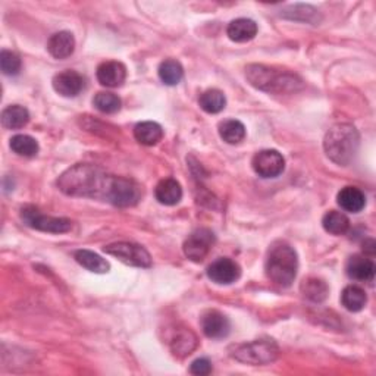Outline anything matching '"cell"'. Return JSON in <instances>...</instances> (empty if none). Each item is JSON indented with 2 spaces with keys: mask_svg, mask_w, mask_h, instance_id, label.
Returning <instances> with one entry per match:
<instances>
[{
  "mask_svg": "<svg viewBox=\"0 0 376 376\" xmlns=\"http://www.w3.org/2000/svg\"><path fill=\"white\" fill-rule=\"evenodd\" d=\"M361 145V136L351 124L334 125L323 138V149L334 163L347 167L357 155Z\"/></svg>",
  "mask_w": 376,
  "mask_h": 376,
  "instance_id": "obj_3",
  "label": "cell"
},
{
  "mask_svg": "<svg viewBox=\"0 0 376 376\" xmlns=\"http://www.w3.org/2000/svg\"><path fill=\"white\" fill-rule=\"evenodd\" d=\"M155 195L160 205L175 206L183 199V188L176 179L165 178L156 186Z\"/></svg>",
  "mask_w": 376,
  "mask_h": 376,
  "instance_id": "obj_17",
  "label": "cell"
},
{
  "mask_svg": "<svg viewBox=\"0 0 376 376\" xmlns=\"http://www.w3.org/2000/svg\"><path fill=\"white\" fill-rule=\"evenodd\" d=\"M93 105L99 112L110 115V113H117L121 109L122 102L117 94L109 93V91H101L94 96Z\"/></svg>",
  "mask_w": 376,
  "mask_h": 376,
  "instance_id": "obj_31",
  "label": "cell"
},
{
  "mask_svg": "<svg viewBox=\"0 0 376 376\" xmlns=\"http://www.w3.org/2000/svg\"><path fill=\"white\" fill-rule=\"evenodd\" d=\"M219 136L228 144H240L246 138V127L237 119H226L219 124Z\"/></svg>",
  "mask_w": 376,
  "mask_h": 376,
  "instance_id": "obj_27",
  "label": "cell"
},
{
  "mask_svg": "<svg viewBox=\"0 0 376 376\" xmlns=\"http://www.w3.org/2000/svg\"><path fill=\"white\" fill-rule=\"evenodd\" d=\"M323 230L332 235H342L349 231L350 221L349 218L337 210H330L328 214H325L322 219Z\"/></svg>",
  "mask_w": 376,
  "mask_h": 376,
  "instance_id": "obj_26",
  "label": "cell"
},
{
  "mask_svg": "<svg viewBox=\"0 0 376 376\" xmlns=\"http://www.w3.org/2000/svg\"><path fill=\"white\" fill-rule=\"evenodd\" d=\"M171 350L178 357H186L191 354L197 347V337L187 328L176 330L169 341Z\"/></svg>",
  "mask_w": 376,
  "mask_h": 376,
  "instance_id": "obj_18",
  "label": "cell"
},
{
  "mask_svg": "<svg viewBox=\"0 0 376 376\" xmlns=\"http://www.w3.org/2000/svg\"><path fill=\"white\" fill-rule=\"evenodd\" d=\"M53 89L58 94L63 97H75L86 87V79L77 71L67 70L63 72H59L53 77Z\"/></svg>",
  "mask_w": 376,
  "mask_h": 376,
  "instance_id": "obj_11",
  "label": "cell"
},
{
  "mask_svg": "<svg viewBox=\"0 0 376 376\" xmlns=\"http://www.w3.org/2000/svg\"><path fill=\"white\" fill-rule=\"evenodd\" d=\"M207 276L212 283L230 285L241 276V268L233 259L221 257L207 268Z\"/></svg>",
  "mask_w": 376,
  "mask_h": 376,
  "instance_id": "obj_10",
  "label": "cell"
},
{
  "mask_svg": "<svg viewBox=\"0 0 376 376\" xmlns=\"http://www.w3.org/2000/svg\"><path fill=\"white\" fill-rule=\"evenodd\" d=\"M11 149L18 156L34 157L39 153V143L30 136L18 134L11 138Z\"/></svg>",
  "mask_w": 376,
  "mask_h": 376,
  "instance_id": "obj_28",
  "label": "cell"
},
{
  "mask_svg": "<svg viewBox=\"0 0 376 376\" xmlns=\"http://www.w3.org/2000/svg\"><path fill=\"white\" fill-rule=\"evenodd\" d=\"M190 372L197 376H206L212 373V363L207 361V358H197V361H194L191 363Z\"/></svg>",
  "mask_w": 376,
  "mask_h": 376,
  "instance_id": "obj_33",
  "label": "cell"
},
{
  "mask_svg": "<svg viewBox=\"0 0 376 376\" xmlns=\"http://www.w3.org/2000/svg\"><path fill=\"white\" fill-rule=\"evenodd\" d=\"M252 165L254 172L261 178H276L285 169V159L276 150H260L254 155Z\"/></svg>",
  "mask_w": 376,
  "mask_h": 376,
  "instance_id": "obj_9",
  "label": "cell"
},
{
  "mask_svg": "<svg viewBox=\"0 0 376 376\" xmlns=\"http://www.w3.org/2000/svg\"><path fill=\"white\" fill-rule=\"evenodd\" d=\"M21 218L30 228H34V230L43 231V233L62 234V233H68L72 228V222L70 219L43 215L34 206L22 207Z\"/></svg>",
  "mask_w": 376,
  "mask_h": 376,
  "instance_id": "obj_6",
  "label": "cell"
},
{
  "mask_svg": "<svg viewBox=\"0 0 376 376\" xmlns=\"http://www.w3.org/2000/svg\"><path fill=\"white\" fill-rule=\"evenodd\" d=\"M21 59L16 53L9 51H2V53H0V68H2L5 75H18L21 72Z\"/></svg>",
  "mask_w": 376,
  "mask_h": 376,
  "instance_id": "obj_32",
  "label": "cell"
},
{
  "mask_svg": "<svg viewBox=\"0 0 376 376\" xmlns=\"http://www.w3.org/2000/svg\"><path fill=\"white\" fill-rule=\"evenodd\" d=\"M134 137L143 145H156L163 138V128L153 121L140 122L134 128Z\"/></svg>",
  "mask_w": 376,
  "mask_h": 376,
  "instance_id": "obj_20",
  "label": "cell"
},
{
  "mask_svg": "<svg viewBox=\"0 0 376 376\" xmlns=\"http://www.w3.org/2000/svg\"><path fill=\"white\" fill-rule=\"evenodd\" d=\"M346 269H347V275L354 281L372 283L375 278V264L366 256H361V254L351 256L347 261Z\"/></svg>",
  "mask_w": 376,
  "mask_h": 376,
  "instance_id": "obj_14",
  "label": "cell"
},
{
  "mask_svg": "<svg viewBox=\"0 0 376 376\" xmlns=\"http://www.w3.org/2000/svg\"><path fill=\"white\" fill-rule=\"evenodd\" d=\"M368 303V296L363 288L357 285H349L341 292V304L344 306L349 312H361Z\"/></svg>",
  "mask_w": 376,
  "mask_h": 376,
  "instance_id": "obj_21",
  "label": "cell"
},
{
  "mask_svg": "<svg viewBox=\"0 0 376 376\" xmlns=\"http://www.w3.org/2000/svg\"><path fill=\"white\" fill-rule=\"evenodd\" d=\"M159 78L163 84L167 86H176L181 83V79L184 77V70L181 67V63L174 59H167L159 65Z\"/></svg>",
  "mask_w": 376,
  "mask_h": 376,
  "instance_id": "obj_25",
  "label": "cell"
},
{
  "mask_svg": "<svg viewBox=\"0 0 376 376\" xmlns=\"http://www.w3.org/2000/svg\"><path fill=\"white\" fill-rule=\"evenodd\" d=\"M202 325V331L207 338H225L228 334H230L231 330V323L228 320V318L218 312V310H207L202 315L200 319Z\"/></svg>",
  "mask_w": 376,
  "mask_h": 376,
  "instance_id": "obj_12",
  "label": "cell"
},
{
  "mask_svg": "<svg viewBox=\"0 0 376 376\" xmlns=\"http://www.w3.org/2000/svg\"><path fill=\"white\" fill-rule=\"evenodd\" d=\"M278 354H280V349L275 344V341L264 338L237 346L234 349L233 357L241 363L261 366L276 361Z\"/></svg>",
  "mask_w": 376,
  "mask_h": 376,
  "instance_id": "obj_5",
  "label": "cell"
},
{
  "mask_svg": "<svg viewBox=\"0 0 376 376\" xmlns=\"http://www.w3.org/2000/svg\"><path fill=\"white\" fill-rule=\"evenodd\" d=\"M30 121V113L24 106L11 105L2 112V125L8 129H20Z\"/></svg>",
  "mask_w": 376,
  "mask_h": 376,
  "instance_id": "obj_24",
  "label": "cell"
},
{
  "mask_svg": "<svg viewBox=\"0 0 376 376\" xmlns=\"http://www.w3.org/2000/svg\"><path fill=\"white\" fill-rule=\"evenodd\" d=\"M78 264L94 273H106L110 269L109 261L90 250H78L74 254Z\"/></svg>",
  "mask_w": 376,
  "mask_h": 376,
  "instance_id": "obj_22",
  "label": "cell"
},
{
  "mask_svg": "<svg viewBox=\"0 0 376 376\" xmlns=\"http://www.w3.org/2000/svg\"><path fill=\"white\" fill-rule=\"evenodd\" d=\"M257 24L249 18H238L231 21L226 28V34L235 43H246L256 37Z\"/></svg>",
  "mask_w": 376,
  "mask_h": 376,
  "instance_id": "obj_19",
  "label": "cell"
},
{
  "mask_svg": "<svg viewBox=\"0 0 376 376\" xmlns=\"http://www.w3.org/2000/svg\"><path fill=\"white\" fill-rule=\"evenodd\" d=\"M302 292L303 296L309 300H312L315 303L323 302L326 297H328V285H326L322 280H318V278H309L303 284H302Z\"/></svg>",
  "mask_w": 376,
  "mask_h": 376,
  "instance_id": "obj_29",
  "label": "cell"
},
{
  "mask_svg": "<svg viewBox=\"0 0 376 376\" xmlns=\"http://www.w3.org/2000/svg\"><path fill=\"white\" fill-rule=\"evenodd\" d=\"M281 16H284V18H288V20L309 22V24H313V25H316L320 21L319 11L315 9L313 6H310V5L288 6L287 9H284Z\"/></svg>",
  "mask_w": 376,
  "mask_h": 376,
  "instance_id": "obj_23",
  "label": "cell"
},
{
  "mask_svg": "<svg viewBox=\"0 0 376 376\" xmlns=\"http://www.w3.org/2000/svg\"><path fill=\"white\" fill-rule=\"evenodd\" d=\"M299 259L290 244L276 242L271 247L266 259V275L269 280L280 285L290 287L297 276Z\"/></svg>",
  "mask_w": 376,
  "mask_h": 376,
  "instance_id": "obj_4",
  "label": "cell"
},
{
  "mask_svg": "<svg viewBox=\"0 0 376 376\" xmlns=\"http://www.w3.org/2000/svg\"><path fill=\"white\" fill-rule=\"evenodd\" d=\"M337 203L342 210L350 212V214H358L366 206V195L357 187H344L337 195Z\"/></svg>",
  "mask_w": 376,
  "mask_h": 376,
  "instance_id": "obj_16",
  "label": "cell"
},
{
  "mask_svg": "<svg viewBox=\"0 0 376 376\" xmlns=\"http://www.w3.org/2000/svg\"><path fill=\"white\" fill-rule=\"evenodd\" d=\"M96 75L102 86L115 89L124 84L127 78V68L124 63L118 60H106L99 65Z\"/></svg>",
  "mask_w": 376,
  "mask_h": 376,
  "instance_id": "obj_13",
  "label": "cell"
},
{
  "mask_svg": "<svg viewBox=\"0 0 376 376\" xmlns=\"http://www.w3.org/2000/svg\"><path fill=\"white\" fill-rule=\"evenodd\" d=\"M199 105L206 113H219L221 110L225 109L226 105L225 94L216 89L207 90L200 96Z\"/></svg>",
  "mask_w": 376,
  "mask_h": 376,
  "instance_id": "obj_30",
  "label": "cell"
},
{
  "mask_svg": "<svg viewBox=\"0 0 376 376\" xmlns=\"http://www.w3.org/2000/svg\"><path fill=\"white\" fill-rule=\"evenodd\" d=\"M105 253L118 257L122 264L136 268H150L152 257L143 246L134 242H115L103 249Z\"/></svg>",
  "mask_w": 376,
  "mask_h": 376,
  "instance_id": "obj_7",
  "label": "cell"
},
{
  "mask_svg": "<svg viewBox=\"0 0 376 376\" xmlns=\"http://www.w3.org/2000/svg\"><path fill=\"white\" fill-rule=\"evenodd\" d=\"M47 51L56 59H67L75 51V39L70 31H59L48 39Z\"/></svg>",
  "mask_w": 376,
  "mask_h": 376,
  "instance_id": "obj_15",
  "label": "cell"
},
{
  "mask_svg": "<svg viewBox=\"0 0 376 376\" xmlns=\"http://www.w3.org/2000/svg\"><path fill=\"white\" fill-rule=\"evenodd\" d=\"M246 78L257 90L272 94H291L304 87L303 79L299 75L275 70L266 65H249L246 68Z\"/></svg>",
  "mask_w": 376,
  "mask_h": 376,
  "instance_id": "obj_2",
  "label": "cell"
},
{
  "mask_svg": "<svg viewBox=\"0 0 376 376\" xmlns=\"http://www.w3.org/2000/svg\"><path fill=\"white\" fill-rule=\"evenodd\" d=\"M59 190L72 197H87L108 202L118 207L136 206L141 200V187L134 179L108 174L105 169L78 163L58 179Z\"/></svg>",
  "mask_w": 376,
  "mask_h": 376,
  "instance_id": "obj_1",
  "label": "cell"
},
{
  "mask_svg": "<svg viewBox=\"0 0 376 376\" xmlns=\"http://www.w3.org/2000/svg\"><path fill=\"white\" fill-rule=\"evenodd\" d=\"M215 244V234L207 228L193 231L184 242V254L195 264L203 261Z\"/></svg>",
  "mask_w": 376,
  "mask_h": 376,
  "instance_id": "obj_8",
  "label": "cell"
}]
</instances>
